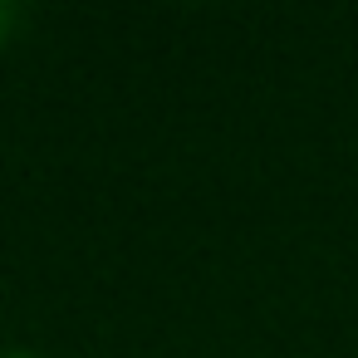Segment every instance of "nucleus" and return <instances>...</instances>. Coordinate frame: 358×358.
Masks as SVG:
<instances>
[{
	"instance_id": "f03ea898",
	"label": "nucleus",
	"mask_w": 358,
	"mask_h": 358,
	"mask_svg": "<svg viewBox=\"0 0 358 358\" xmlns=\"http://www.w3.org/2000/svg\"><path fill=\"white\" fill-rule=\"evenodd\" d=\"M0 358H40V353H30V348H6Z\"/></svg>"
},
{
	"instance_id": "f257e3e1",
	"label": "nucleus",
	"mask_w": 358,
	"mask_h": 358,
	"mask_svg": "<svg viewBox=\"0 0 358 358\" xmlns=\"http://www.w3.org/2000/svg\"><path fill=\"white\" fill-rule=\"evenodd\" d=\"M10 20H15V10H10V6H0V40L10 35Z\"/></svg>"
}]
</instances>
